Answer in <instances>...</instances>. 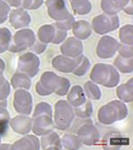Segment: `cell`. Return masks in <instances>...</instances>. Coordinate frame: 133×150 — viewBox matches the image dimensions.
Here are the masks:
<instances>
[{
	"instance_id": "cell-27",
	"label": "cell",
	"mask_w": 133,
	"mask_h": 150,
	"mask_svg": "<svg viewBox=\"0 0 133 150\" xmlns=\"http://www.w3.org/2000/svg\"><path fill=\"white\" fill-rule=\"evenodd\" d=\"M70 5L75 14L78 15H86L92 8L89 0H70Z\"/></svg>"
},
{
	"instance_id": "cell-5",
	"label": "cell",
	"mask_w": 133,
	"mask_h": 150,
	"mask_svg": "<svg viewBox=\"0 0 133 150\" xmlns=\"http://www.w3.org/2000/svg\"><path fill=\"white\" fill-rule=\"evenodd\" d=\"M91 28L98 35H106L115 31L120 26V20L117 14L111 15L108 13L99 14L93 18Z\"/></svg>"
},
{
	"instance_id": "cell-16",
	"label": "cell",
	"mask_w": 133,
	"mask_h": 150,
	"mask_svg": "<svg viewBox=\"0 0 133 150\" xmlns=\"http://www.w3.org/2000/svg\"><path fill=\"white\" fill-rule=\"evenodd\" d=\"M76 59L65 56L63 54L55 56L52 61V66L55 70L66 74L72 73L76 68Z\"/></svg>"
},
{
	"instance_id": "cell-23",
	"label": "cell",
	"mask_w": 133,
	"mask_h": 150,
	"mask_svg": "<svg viewBox=\"0 0 133 150\" xmlns=\"http://www.w3.org/2000/svg\"><path fill=\"white\" fill-rule=\"evenodd\" d=\"M133 79L130 78L125 83L119 85L116 88V95L122 102H131L133 100Z\"/></svg>"
},
{
	"instance_id": "cell-40",
	"label": "cell",
	"mask_w": 133,
	"mask_h": 150,
	"mask_svg": "<svg viewBox=\"0 0 133 150\" xmlns=\"http://www.w3.org/2000/svg\"><path fill=\"white\" fill-rule=\"evenodd\" d=\"M11 6H9L4 0H0V24L4 23L9 16Z\"/></svg>"
},
{
	"instance_id": "cell-35",
	"label": "cell",
	"mask_w": 133,
	"mask_h": 150,
	"mask_svg": "<svg viewBox=\"0 0 133 150\" xmlns=\"http://www.w3.org/2000/svg\"><path fill=\"white\" fill-rule=\"evenodd\" d=\"M52 106L47 103V102H39L37 104V106L35 107L34 112H33V115L32 117H36L37 115H52Z\"/></svg>"
},
{
	"instance_id": "cell-1",
	"label": "cell",
	"mask_w": 133,
	"mask_h": 150,
	"mask_svg": "<svg viewBox=\"0 0 133 150\" xmlns=\"http://www.w3.org/2000/svg\"><path fill=\"white\" fill-rule=\"evenodd\" d=\"M90 78L95 83L108 88L115 87L120 82V75L116 69L106 63L96 64L90 73Z\"/></svg>"
},
{
	"instance_id": "cell-41",
	"label": "cell",
	"mask_w": 133,
	"mask_h": 150,
	"mask_svg": "<svg viewBox=\"0 0 133 150\" xmlns=\"http://www.w3.org/2000/svg\"><path fill=\"white\" fill-rule=\"evenodd\" d=\"M117 52H119V55L124 58H129L132 57L133 52H132V45H125V44H119Z\"/></svg>"
},
{
	"instance_id": "cell-30",
	"label": "cell",
	"mask_w": 133,
	"mask_h": 150,
	"mask_svg": "<svg viewBox=\"0 0 133 150\" xmlns=\"http://www.w3.org/2000/svg\"><path fill=\"white\" fill-rule=\"evenodd\" d=\"M61 147L63 149H79L82 147V143L80 142L77 136L66 133L60 139Z\"/></svg>"
},
{
	"instance_id": "cell-49",
	"label": "cell",
	"mask_w": 133,
	"mask_h": 150,
	"mask_svg": "<svg viewBox=\"0 0 133 150\" xmlns=\"http://www.w3.org/2000/svg\"><path fill=\"white\" fill-rule=\"evenodd\" d=\"M5 80H6V77H5V76L3 74V71L0 70V85H1L5 82Z\"/></svg>"
},
{
	"instance_id": "cell-17",
	"label": "cell",
	"mask_w": 133,
	"mask_h": 150,
	"mask_svg": "<svg viewBox=\"0 0 133 150\" xmlns=\"http://www.w3.org/2000/svg\"><path fill=\"white\" fill-rule=\"evenodd\" d=\"M102 146L105 149H120L121 146L129 144V139L123 137L118 132H108L102 140Z\"/></svg>"
},
{
	"instance_id": "cell-32",
	"label": "cell",
	"mask_w": 133,
	"mask_h": 150,
	"mask_svg": "<svg viewBox=\"0 0 133 150\" xmlns=\"http://www.w3.org/2000/svg\"><path fill=\"white\" fill-rule=\"evenodd\" d=\"M12 39V33L7 28H0V53L6 52Z\"/></svg>"
},
{
	"instance_id": "cell-15",
	"label": "cell",
	"mask_w": 133,
	"mask_h": 150,
	"mask_svg": "<svg viewBox=\"0 0 133 150\" xmlns=\"http://www.w3.org/2000/svg\"><path fill=\"white\" fill-rule=\"evenodd\" d=\"M9 125L12 130L21 135H25L29 133L32 126V118L26 115H19L10 119Z\"/></svg>"
},
{
	"instance_id": "cell-51",
	"label": "cell",
	"mask_w": 133,
	"mask_h": 150,
	"mask_svg": "<svg viewBox=\"0 0 133 150\" xmlns=\"http://www.w3.org/2000/svg\"><path fill=\"white\" fill-rule=\"evenodd\" d=\"M0 143H1V135H0Z\"/></svg>"
},
{
	"instance_id": "cell-28",
	"label": "cell",
	"mask_w": 133,
	"mask_h": 150,
	"mask_svg": "<svg viewBox=\"0 0 133 150\" xmlns=\"http://www.w3.org/2000/svg\"><path fill=\"white\" fill-rule=\"evenodd\" d=\"M114 67L116 69L117 71H120L123 74L132 73V70H133L132 57L124 58V57L118 55L114 62Z\"/></svg>"
},
{
	"instance_id": "cell-31",
	"label": "cell",
	"mask_w": 133,
	"mask_h": 150,
	"mask_svg": "<svg viewBox=\"0 0 133 150\" xmlns=\"http://www.w3.org/2000/svg\"><path fill=\"white\" fill-rule=\"evenodd\" d=\"M75 115H77L80 118H89L93 112V105L91 100H86L83 104L77 108H74Z\"/></svg>"
},
{
	"instance_id": "cell-8",
	"label": "cell",
	"mask_w": 133,
	"mask_h": 150,
	"mask_svg": "<svg viewBox=\"0 0 133 150\" xmlns=\"http://www.w3.org/2000/svg\"><path fill=\"white\" fill-rule=\"evenodd\" d=\"M13 108L18 114L28 115L33 108V98L28 90L18 89L13 95Z\"/></svg>"
},
{
	"instance_id": "cell-3",
	"label": "cell",
	"mask_w": 133,
	"mask_h": 150,
	"mask_svg": "<svg viewBox=\"0 0 133 150\" xmlns=\"http://www.w3.org/2000/svg\"><path fill=\"white\" fill-rule=\"evenodd\" d=\"M75 119L74 108L66 100H58L54 105L52 112V120L54 128L65 131L69 129Z\"/></svg>"
},
{
	"instance_id": "cell-38",
	"label": "cell",
	"mask_w": 133,
	"mask_h": 150,
	"mask_svg": "<svg viewBox=\"0 0 133 150\" xmlns=\"http://www.w3.org/2000/svg\"><path fill=\"white\" fill-rule=\"evenodd\" d=\"M55 28V34H54V38H53V40H52V44L54 45H59L60 43H62L66 38V36H68V31L64 30V29L55 26L54 24H52Z\"/></svg>"
},
{
	"instance_id": "cell-25",
	"label": "cell",
	"mask_w": 133,
	"mask_h": 150,
	"mask_svg": "<svg viewBox=\"0 0 133 150\" xmlns=\"http://www.w3.org/2000/svg\"><path fill=\"white\" fill-rule=\"evenodd\" d=\"M75 59H76V68L74 69L72 73L76 76H85L91 68L90 59L83 54L78 56L77 58H75Z\"/></svg>"
},
{
	"instance_id": "cell-39",
	"label": "cell",
	"mask_w": 133,
	"mask_h": 150,
	"mask_svg": "<svg viewBox=\"0 0 133 150\" xmlns=\"http://www.w3.org/2000/svg\"><path fill=\"white\" fill-rule=\"evenodd\" d=\"M47 48V44L41 42L37 38H36L35 42L29 47V50L35 54H41L43 53Z\"/></svg>"
},
{
	"instance_id": "cell-2",
	"label": "cell",
	"mask_w": 133,
	"mask_h": 150,
	"mask_svg": "<svg viewBox=\"0 0 133 150\" xmlns=\"http://www.w3.org/2000/svg\"><path fill=\"white\" fill-rule=\"evenodd\" d=\"M128 115L127 106L122 100H112L98 109V119L100 124L110 125L126 118Z\"/></svg>"
},
{
	"instance_id": "cell-29",
	"label": "cell",
	"mask_w": 133,
	"mask_h": 150,
	"mask_svg": "<svg viewBox=\"0 0 133 150\" xmlns=\"http://www.w3.org/2000/svg\"><path fill=\"white\" fill-rule=\"evenodd\" d=\"M83 92L87 99L98 100L101 98V91L97 83L92 81H88L83 85Z\"/></svg>"
},
{
	"instance_id": "cell-11",
	"label": "cell",
	"mask_w": 133,
	"mask_h": 150,
	"mask_svg": "<svg viewBox=\"0 0 133 150\" xmlns=\"http://www.w3.org/2000/svg\"><path fill=\"white\" fill-rule=\"evenodd\" d=\"M47 13L54 21H61L70 14L64 0H46Z\"/></svg>"
},
{
	"instance_id": "cell-36",
	"label": "cell",
	"mask_w": 133,
	"mask_h": 150,
	"mask_svg": "<svg viewBox=\"0 0 133 150\" xmlns=\"http://www.w3.org/2000/svg\"><path fill=\"white\" fill-rule=\"evenodd\" d=\"M70 85H71L70 81L68 78L61 76L60 83H59V86H58V88H57V90L55 91L54 93H56L57 95L61 96V97L66 95V93H69V89H70Z\"/></svg>"
},
{
	"instance_id": "cell-37",
	"label": "cell",
	"mask_w": 133,
	"mask_h": 150,
	"mask_svg": "<svg viewBox=\"0 0 133 150\" xmlns=\"http://www.w3.org/2000/svg\"><path fill=\"white\" fill-rule=\"evenodd\" d=\"M75 21H76L75 17L73 16V14L70 13L66 19H65V20H63L61 21H55L53 24L55 26L64 29V30H66V31H69V29H71V28H72Z\"/></svg>"
},
{
	"instance_id": "cell-19",
	"label": "cell",
	"mask_w": 133,
	"mask_h": 150,
	"mask_svg": "<svg viewBox=\"0 0 133 150\" xmlns=\"http://www.w3.org/2000/svg\"><path fill=\"white\" fill-rule=\"evenodd\" d=\"M66 101H68L73 108H77L79 106H81L82 104H83L85 102V100H87L83 89L82 88L81 85H74L70 91H69V93H66Z\"/></svg>"
},
{
	"instance_id": "cell-47",
	"label": "cell",
	"mask_w": 133,
	"mask_h": 150,
	"mask_svg": "<svg viewBox=\"0 0 133 150\" xmlns=\"http://www.w3.org/2000/svg\"><path fill=\"white\" fill-rule=\"evenodd\" d=\"M0 149H12V145H10V144H1V143H0Z\"/></svg>"
},
{
	"instance_id": "cell-48",
	"label": "cell",
	"mask_w": 133,
	"mask_h": 150,
	"mask_svg": "<svg viewBox=\"0 0 133 150\" xmlns=\"http://www.w3.org/2000/svg\"><path fill=\"white\" fill-rule=\"evenodd\" d=\"M5 69H6V63L2 59H0V70L4 71Z\"/></svg>"
},
{
	"instance_id": "cell-6",
	"label": "cell",
	"mask_w": 133,
	"mask_h": 150,
	"mask_svg": "<svg viewBox=\"0 0 133 150\" xmlns=\"http://www.w3.org/2000/svg\"><path fill=\"white\" fill-rule=\"evenodd\" d=\"M61 76L57 74L46 71L42 74L39 81L36 84V91L40 96H49L55 93L59 83Z\"/></svg>"
},
{
	"instance_id": "cell-18",
	"label": "cell",
	"mask_w": 133,
	"mask_h": 150,
	"mask_svg": "<svg viewBox=\"0 0 133 150\" xmlns=\"http://www.w3.org/2000/svg\"><path fill=\"white\" fill-rule=\"evenodd\" d=\"M71 29L75 38L80 40H85L89 38L92 33V28L91 23H89V21L85 20H80L75 21Z\"/></svg>"
},
{
	"instance_id": "cell-10",
	"label": "cell",
	"mask_w": 133,
	"mask_h": 150,
	"mask_svg": "<svg viewBox=\"0 0 133 150\" xmlns=\"http://www.w3.org/2000/svg\"><path fill=\"white\" fill-rule=\"evenodd\" d=\"M119 43L110 36H103L99 39L96 47V54L100 59H110L117 52Z\"/></svg>"
},
{
	"instance_id": "cell-7",
	"label": "cell",
	"mask_w": 133,
	"mask_h": 150,
	"mask_svg": "<svg viewBox=\"0 0 133 150\" xmlns=\"http://www.w3.org/2000/svg\"><path fill=\"white\" fill-rule=\"evenodd\" d=\"M18 69L31 78L36 76L40 69V59L37 54L32 52L22 54L18 61Z\"/></svg>"
},
{
	"instance_id": "cell-33",
	"label": "cell",
	"mask_w": 133,
	"mask_h": 150,
	"mask_svg": "<svg viewBox=\"0 0 133 150\" xmlns=\"http://www.w3.org/2000/svg\"><path fill=\"white\" fill-rule=\"evenodd\" d=\"M132 35H133V26H132V24L124 25L123 27H122L120 28L119 38H120V40L122 44L132 45V43H133Z\"/></svg>"
},
{
	"instance_id": "cell-24",
	"label": "cell",
	"mask_w": 133,
	"mask_h": 150,
	"mask_svg": "<svg viewBox=\"0 0 133 150\" xmlns=\"http://www.w3.org/2000/svg\"><path fill=\"white\" fill-rule=\"evenodd\" d=\"M11 84L14 90H29L32 84L31 77H29L22 72H16L13 75L11 78Z\"/></svg>"
},
{
	"instance_id": "cell-26",
	"label": "cell",
	"mask_w": 133,
	"mask_h": 150,
	"mask_svg": "<svg viewBox=\"0 0 133 150\" xmlns=\"http://www.w3.org/2000/svg\"><path fill=\"white\" fill-rule=\"evenodd\" d=\"M55 34V28L52 24L43 25L38 28L37 31V38L45 44L52 43Z\"/></svg>"
},
{
	"instance_id": "cell-50",
	"label": "cell",
	"mask_w": 133,
	"mask_h": 150,
	"mask_svg": "<svg viewBox=\"0 0 133 150\" xmlns=\"http://www.w3.org/2000/svg\"><path fill=\"white\" fill-rule=\"evenodd\" d=\"M0 107L6 108V107H7V100H0Z\"/></svg>"
},
{
	"instance_id": "cell-21",
	"label": "cell",
	"mask_w": 133,
	"mask_h": 150,
	"mask_svg": "<svg viewBox=\"0 0 133 150\" xmlns=\"http://www.w3.org/2000/svg\"><path fill=\"white\" fill-rule=\"evenodd\" d=\"M40 147L43 149H62L60 137L53 131L43 135L40 140Z\"/></svg>"
},
{
	"instance_id": "cell-45",
	"label": "cell",
	"mask_w": 133,
	"mask_h": 150,
	"mask_svg": "<svg viewBox=\"0 0 133 150\" xmlns=\"http://www.w3.org/2000/svg\"><path fill=\"white\" fill-rule=\"evenodd\" d=\"M44 3V0H32V4L30 6V10H36L41 7Z\"/></svg>"
},
{
	"instance_id": "cell-9",
	"label": "cell",
	"mask_w": 133,
	"mask_h": 150,
	"mask_svg": "<svg viewBox=\"0 0 133 150\" xmlns=\"http://www.w3.org/2000/svg\"><path fill=\"white\" fill-rule=\"evenodd\" d=\"M77 137L82 143L85 146H94L96 145L100 137V132L98 129L92 124L90 119L88 123L83 124L77 131Z\"/></svg>"
},
{
	"instance_id": "cell-13",
	"label": "cell",
	"mask_w": 133,
	"mask_h": 150,
	"mask_svg": "<svg viewBox=\"0 0 133 150\" xmlns=\"http://www.w3.org/2000/svg\"><path fill=\"white\" fill-rule=\"evenodd\" d=\"M59 50L63 55L75 59L83 54V45L82 43V40L75 37H71L66 38L62 42Z\"/></svg>"
},
{
	"instance_id": "cell-42",
	"label": "cell",
	"mask_w": 133,
	"mask_h": 150,
	"mask_svg": "<svg viewBox=\"0 0 133 150\" xmlns=\"http://www.w3.org/2000/svg\"><path fill=\"white\" fill-rule=\"evenodd\" d=\"M11 93L10 83L6 79L5 82L0 85V100H6Z\"/></svg>"
},
{
	"instance_id": "cell-14",
	"label": "cell",
	"mask_w": 133,
	"mask_h": 150,
	"mask_svg": "<svg viewBox=\"0 0 133 150\" xmlns=\"http://www.w3.org/2000/svg\"><path fill=\"white\" fill-rule=\"evenodd\" d=\"M8 19L11 25L16 29L28 27L31 21L29 13L22 7H17L16 9L10 11Z\"/></svg>"
},
{
	"instance_id": "cell-43",
	"label": "cell",
	"mask_w": 133,
	"mask_h": 150,
	"mask_svg": "<svg viewBox=\"0 0 133 150\" xmlns=\"http://www.w3.org/2000/svg\"><path fill=\"white\" fill-rule=\"evenodd\" d=\"M125 13L129 14V15H132L133 13V0H128L127 4L124 6V7L122 8V10Z\"/></svg>"
},
{
	"instance_id": "cell-4",
	"label": "cell",
	"mask_w": 133,
	"mask_h": 150,
	"mask_svg": "<svg viewBox=\"0 0 133 150\" xmlns=\"http://www.w3.org/2000/svg\"><path fill=\"white\" fill-rule=\"evenodd\" d=\"M36 39V35L34 31L30 28H20L12 36L11 43L8 48V51L13 53H18L23 52L33 45Z\"/></svg>"
},
{
	"instance_id": "cell-22",
	"label": "cell",
	"mask_w": 133,
	"mask_h": 150,
	"mask_svg": "<svg viewBox=\"0 0 133 150\" xmlns=\"http://www.w3.org/2000/svg\"><path fill=\"white\" fill-rule=\"evenodd\" d=\"M128 0H101L100 7L105 13L115 15L122 10Z\"/></svg>"
},
{
	"instance_id": "cell-46",
	"label": "cell",
	"mask_w": 133,
	"mask_h": 150,
	"mask_svg": "<svg viewBox=\"0 0 133 150\" xmlns=\"http://www.w3.org/2000/svg\"><path fill=\"white\" fill-rule=\"evenodd\" d=\"M31 4H32V0H21V7L24 8L25 10H30Z\"/></svg>"
},
{
	"instance_id": "cell-12",
	"label": "cell",
	"mask_w": 133,
	"mask_h": 150,
	"mask_svg": "<svg viewBox=\"0 0 133 150\" xmlns=\"http://www.w3.org/2000/svg\"><path fill=\"white\" fill-rule=\"evenodd\" d=\"M54 129L52 115H40L36 117H32L31 130L35 135L43 136Z\"/></svg>"
},
{
	"instance_id": "cell-20",
	"label": "cell",
	"mask_w": 133,
	"mask_h": 150,
	"mask_svg": "<svg viewBox=\"0 0 133 150\" xmlns=\"http://www.w3.org/2000/svg\"><path fill=\"white\" fill-rule=\"evenodd\" d=\"M40 142L35 135L25 134L12 145V149H39Z\"/></svg>"
},
{
	"instance_id": "cell-34",
	"label": "cell",
	"mask_w": 133,
	"mask_h": 150,
	"mask_svg": "<svg viewBox=\"0 0 133 150\" xmlns=\"http://www.w3.org/2000/svg\"><path fill=\"white\" fill-rule=\"evenodd\" d=\"M10 114L6 108L0 107V135H4L8 128L10 121Z\"/></svg>"
},
{
	"instance_id": "cell-44",
	"label": "cell",
	"mask_w": 133,
	"mask_h": 150,
	"mask_svg": "<svg viewBox=\"0 0 133 150\" xmlns=\"http://www.w3.org/2000/svg\"><path fill=\"white\" fill-rule=\"evenodd\" d=\"M4 1L12 7H21V0H4Z\"/></svg>"
}]
</instances>
